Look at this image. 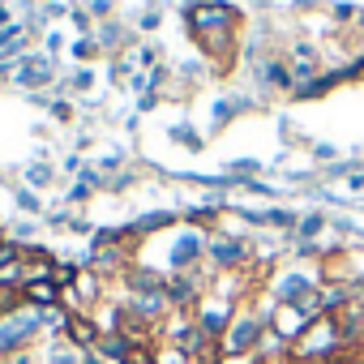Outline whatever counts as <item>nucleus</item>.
Segmentation results:
<instances>
[{
    "label": "nucleus",
    "mask_w": 364,
    "mask_h": 364,
    "mask_svg": "<svg viewBox=\"0 0 364 364\" xmlns=\"http://www.w3.org/2000/svg\"><path fill=\"white\" fill-rule=\"evenodd\" d=\"M154 343H133L129 347V355H124V364H154Z\"/></svg>",
    "instance_id": "4"
},
{
    "label": "nucleus",
    "mask_w": 364,
    "mask_h": 364,
    "mask_svg": "<svg viewBox=\"0 0 364 364\" xmlns=\"http://www.w3.org/2000/svg\"><path fill=\"white\" fill-rule=\"evenodd\" d=\"M360 360H364V343H360Z\"/></svg>",
    "instance_id": "6"
},
{
    "label": "nucleus",
    "mask_w": 364,
    "mask_h": 364,
    "mask_svg": "<svg viewBox=\"0 0 364 364\" xmlns=\"http://www.w3.org/2000/svg\"><path fill=\"white\" fill-rule=\"evenodd\" d=\"M330 364H364V360H360V355H351V351H347V355H338V360H330Z\"/></svg>",
    "instance_id": "5"
},
{
    "label": "nucleus",
    "mask_w": 364,
    "mask_h": 364,
    "mask_svg": "<svg viewBox=\"0 0 364 364\" xmlns=\"http://www.w3.org/2000/svg\"><path fill=\"white\" fill-rule=\"evenodd\" d=\"M347 355V338H343V326L334 313H321L304 326V334L287 347V364H330Z\"/></svg>",
    "instance_id": "1"
},
{
    "label": "nucleus",
    "mask_w": 364,
    "mask_h": 364,
    "mask_svg": "<svg viewBox=\"0 0 364 364\" xmlns=\"http://www.w3.org/2000/svg\"><path fill=\"white\" fill-rule=\"evenodd\" d=\"M22 296L31 304H39V309H56L60 287H56V279H31V283H22Z\"/></svg>",
    "instance_id": "3"
},
{
    "label": "nucleus",
    "mask_w": 364,
    "mask_h": 364,
    "mask_svg": "<svg viewBox=\"0 0 364 364\" xmlns=\"http://www.w3.org/2000/svg\"><path fill=\"white\" fill-rule=\"evenodd\" d=\"M65 334H69L73 347H99V338H103V330H99L90 317H82V313H73V317L65 321Z\"/></svg>",
    "instance_id": "2"
}]
</instances>
